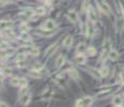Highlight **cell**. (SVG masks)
I'll list each match as a JSON object with an SVG mask.
<instances>
[{"instance_id":"obj_1","label":"cell","mask_w":124,"mask_h":107,"mask_svg":"<svg viewBox=\"0 0 124 107\" xmlns=\"http://www.w3.org/2000/svg\"><path fill=\"white\" fill-rule=\"evenodd\" d=\"M43 27H44L48 31H52L54 28H55V23H54V21H52V19H49V21H47L44 23Z\"/></svg>"},{"instance_id":"obj_2","label":"cell","mask_w":124,"mask_h":107,"mask_svg":"<svg viewBox=\"0 0 124 107\" xmlns=\"http://www.w3.org/2000/svg\"><path fill=\"white\" fill-rule=\"evenodd\" d=\"M100 9H101V11H103L105 14H107V15L111 14V9H110L109 4H107L106 2H101L100 3Z\"/></svg>"},{"instance_id":"obj_3","label":"cell","mask_w":124,"mask_h":107,"mask_svg":"<svg viewBox=\"0 0 124 107\" xmlns=\"http://www.w3.org/2000/svg\"><path fill=\"white\" fill-rule=\"evenodd\" d=\"M29 101H30V94H29V93H26L25 95H23L21 99H19V102H21V104L23 105V106L28 104Z\"/></svg>"},{"instance_id":"obj_4","label":"cell","mask_w":124,"mask_h":107,"mask_svg":"<svg viewBox=\"0 0 124 107\" xmlns=\"http://www.w3.org/2000/svg\"><path fill=\"white\" fill-rule=\"evenodd\" d=\"M89 19L91 21H93V23H95V21H97V16H96L95 12L93 11L92 8H90V10H89Z\"/></svg>"},{"instance_id":"obj_5","label":"cell","mask_w":124,"mask_h":107,"mask_svg":"<svg viewBox=\"0 0 124 107\" xmlns=\"http://www.w3.org/2000/svg\"><path fill=\"white\" fill-rule=\"evenodd\" d=\"M63 44H64V46H65V47H69V46H71V44H72V37H71L70 35L66 37V39L64 40Z\"/></svg>"},{"instance_id":"obj_6","label":"cell","mask_w":124,"mask_h":107,"mask_svg":"<svg viewBox=\"0 0 124 107\" xmlns=\"http://www.w3.org/2000/svg\"><path fill=\"white\" fill-rule=\"evenodd\" d=\"M69 76H70L72 79H79V74H78L77 71L72 68L69 70Z\"/></svg>"},{"instance_id":"obj_7","label":"cell","mask_w":124,"mask_h":107,"mask_svg":"<svg viewBox=\"0 0 124 107\" xmlns=\"http://www.w3.org/2000/svg\"><path fill=\"white\" fill-rule=\"evenodd\" d=\"M56 47H57V45H56V44L52 45V46L50 47V48L47 50V53H45V56H47V57H50V56H51L52 54H53L54 51L56 50Z\"/></svg>"},{"instance_id":"obj_8","label":"cell","mask_w":124,"mask_h":107,"mask_svg":"<svg viewBox=\"0 0 124 107\" xmlns=\"http://www.w3.org/2000/svg\"><path fill=\"white\" fill-rule=\"evenodd\" d=\"M64 62H65V57H64V56H58V58L56 59L55 64H56L57 68H59V66H62V65L64 64Z\"/></svg>"},{"instance_id":"obj_9","label":"cell","mask_w":124,"mask_h":107,"mask_svg":"<svg viewBox=\"0 0 124 107\" xmlns=\"http://www.w3.org/2000/svg\"><path fill=\"white\" fill-rule=\"evenodd\" d=\"M29 75H30L31 77H33V78H39V77H41L42 74H40L39 70H33V71L29 72Z\"/></svg>"},{"instance_id":"obj_10","label":"cell","mask_w":124,"mask_h":107,"mask_svg":"<svg viewBox=\"0 0 124 107\" xmlns=\"http://www.w3.org/2000/svg\"><path fill=\"white\" fill-rule=\"evenodd\" d=\"M118 57H119V54H118L117 50H114V49L110 50V53H109V58L111 59V60H115V59H118Z\"/></svg>"},{"instance_id":"obj_11","label":"cell","mask_w":124,"mask_h":107,"mask_svg":"<svg viewBox=\"0 0 124 107\" xmlns=\"http://www.w3.org/2000/svg\"><path fill=\"white\" fill-rule=\"evenodd\" d=\"M122 102H123V99H122L121 96H119V95H118V96H114V98H113V100H112L113 105H117V106L121 105Z\"/></svg>"},{"instance_id":"obj_12","label":"cell","mask_w":124,"mask_h":107,"mask_svg":"<svg viewBox=\"0 0 124 107\" xmlns=\"http://www.w3.org/2000/svg\"><path fill=\"white\" fill-rule=\"evenodd\" d=\"M69 19H70L71 21H72V23H76V21H78V16H77V13H76L75 11H72V12H70V13H69Z\"/></svg>"},{"instance_id":"obj_13","label":"cell","mask_w":124,"mask_h":107,"mask_svg":"<svg viewBox=\"0 0 124 107\" xmlns=\"http://www.w3.org/2000/svg\"><path fill=\"white\" fill-rule=\"evenodd\" d=\"M76 61H77L79 64H84L85 61H86V59H85L84 56H82V55H79V56H77V58H76Z\"/></svg>"},{"instance_id":"obj_14","label":"cell","mask_w":124,"mask_h":107,"mask_svg":"<svg viewBox=\"0 0 124 107\" xmlns=\"http://www.w3.org/2000/svg\"><path fill=\"white\" fill-rule=\"evenodd\" d=\"M33 14H35V13H33V10H30V9L26 10L25 13H24V15H25L27 18H31V17L33 16Z\"/></svg>"},{"instance_id":"obj_15","label":"cell","mask_w":124,"mask_h":107,"mask_svg":"<svg viewBox=\"0 0 124 107\" xmlns=\"http://www.w3.org/2000/svg\"><path fill=\"white\" fill-rule=\"evenodd\" d=\"M21 84V79L17 78V77H14V78L11 79V85L12 86H19Z\"/></svg>"},{"instance_id":"obj_16","label":"cell","mask_w":124,"mask_h":107,"mask_svg":"<svg viewBox=\"0 0 124 107\" xmlns=\"http://www.w3.org/2000/svg\"><path fill=\"white\" fill-rule=\"evenodd\" d=\"M87 71H89V72H92V74H93L95 77H100V76H101V75H100V73H99V72H97V71H96L95 69L87 68Z\"/></svg>"},{"instance_id":"obj_17","label":"cell","mask_w":124,"mask_h":107,"mask_svg":"<svg viewBox=\"0 0 124 107\" xmlns=\"http://www.w3.org/2000/svg\"><path fill=\"white\" fill-rule=\"evenodd\" d=\"M99 73H100V75L103 77H106V76H108V74H109V70H108V68H103L100 71H99Z\"/></svg>"},{"instance_id":"obj_18","label":"cell","mask_w":124,"mask_h":107,"mask_svg":"<svg viewBox=\"0 0 124 107\" xmlns=\"http://www.w3.org/2000/svg\"><path fill=\"white\" fill-rule=\"evenodd\" d=\"M83 102H84V105H85V106H89V105L92 104V102H93V99H92V98H89V96H86V98H83Z\"/></svg>"},{"instance_id":"obj_19","label":"cell","mask_w":124,"mask_h":107,"mask_svg":"<svg viewBox=\"0 0 124 107\" xmlns=\"http://www.w3.org/2000/svg\"><path fill=\"white\" fill-rule=\"evenodd\" d=\"M36 13H37L38 15H43L45 13V10H44V8H42V7H39V8H37L36 9Z\"/></svg>"},{"instance_id":"obj_20","label":"cell","mask_w":124,"mask_h":107,"mask_svg":"<svg viewBox=\"0 0 124 107\" xmlns=\"http://www.w3.org/2000/svg\"><path fill=\"white\" fill-rule=\"evenodd\" d=\"M29 54H30L31 56H38V55H39V49H38L37 47H33V48L30 49Z\"/></svg>"},{"instance_id":"obj_21","label":"cell","mask_w":124,"mask_h":107,"mask_svg":"<svg viewBox=\"0 0 124 107\" xmlns=\"http://www.w3.org/2000/svg\"><path fill=\"white\" fill-rule=\"evenodd\" d=\"M5 34H7L10 39H14V33L12 32L10 29H5Z\"/></svg>"},{"instance_id":"obj_22","label":"cell","mask_w":124,"mask_h":107,"mask_svg":"<svg viewBox=\"0 0 124 107\" xmlns=\"http://www.w3.org/2000/svg\"><path fill=\"white\" fill-rule=\"evenodd\" d=\"M87 54H89L90 56H95V54H96V49L94 48V47H89L87 48Z\"/></svg>"},{"instance_id":"obj_23","label":"cell","mask_w":124,"mask_h":107,"mask_svg":"<svg viewBox=\"0 0 124 107\" xmlns=\"http://www.w3.org/2000/svg\"><path fill=\"white\" fill-rule=\"evenodd\" d=\"M77 50H78V53H83V51L85 50V44L81 43V44H80V45H78Z\"/></svg>"},{"instance_id":"obj_24","label":"cell","mask_w":124,"mask_h":107,"mask_svg":"<svg viewBox=\"0 0 124 107\" xmlns=\"http://www.w3.org/2000/svg\"><path fill=\"white\" fill-rule=\"evenodd\" d=\"M26 59V56L24 55V54H21V55H19V56L16 57V61L17 62H22V61H25Z\"/></svg>"},{"instance_id":"obj_25","label":"cell","mask_w":124,"mask_h":107,"mask_svg":"<svg viewBox=\"0 0 124 107\" xmlns=\"http://www.w3.org/2000/svg\"><path fill=\"white\" fill-rule=\"evenodd\" d=\"M21 39L22 40H25V41H28L30 37H29L28 33H26L25 31H23V32H22V34H21Z\"/></svg>"},{"instance_id":"obj_26","label":"cell","mask_w":124,"mask_h":107,"mask_svg":"<svg viewBox=\"0 0 124 107\" xmlns=\"http://www.w3.org/2000/svg\"><path fill=\"white\" fill-rule=\"evenodd\" d=\"M26 93H27V89H26V87H22L21 91H19V98H22L23 95H25Z\"/></svg>"},{"instance_id":"obj_27","label":"cell","mask_w":124,"mask_h":107,"mask_svg":"<svg viewBox=\"0 0 124 107\" xmlns=\"http://www.w3.org/2000/svg\"><path fill=\"white\" fill-rule=\"evenodd\" d=\"M2 73L5 75H11L12 74V70L11 69H9V68H5V69H3L2 70Z\"/></svg>"},{"instance_id":"obj_28","label":"cell","mask_w":124,"mask_h":107,"mask_svg":"<svg viewBox=\"0 0 124 107\" xmlns=\"http://www.w3.org/2000/svg\"><path fill=\"white\" fill-rule=\"evenodd\" d=\"M107 56H109V54H107V53H106V50H104L103 54H101V57L99 58V60H100V61H104L106 58H107Z\"/></svg>"},{"instance_id":"obj_29","label":"cell","mask_w":124,"mask_h":107,"mask_svg":"<svg viewBox=\"0 0 124 107\" xmlns=\"http://www.w3.org/2000/svg\"><path fill=\"white\" fill-rule=\"evenodd\" d=\"M84 102H83V99H81V100L77 101V107H84Z\"/></svg>"},{"instance_id":"obj_30","label":"cell","mask_w":124,"mask_h":107,"mask_svg":"<svg viewBox=\"0 0 124 107\" xmlns=\"http://www.w3.org/2000/svg\"><path fill=\"white\" fill-rule=\"evenodd\" d=\"M8 47H9V44L5 42H1V50H5V49H8Z\"/></svg>"},{"instance_id":"obj_31","label":"cell","mask_w":124,"mask_h":107,"mask_svg":"<svg viewBox=\"0 0 124 107\" xmlns=\"http://www.w3.org/2000/svg\"><path fill=\"white\" fill-rule=\"evenodd\" d=\"M27 84H28V82H27V80H26L25 78H22L19 86H21V87H26V86H27Z\"/></svg>"},{"instance_id":"obj_32","label":"cell","mask_w":124,"mask_h":107,"mask_svg":"<svg viewBox=\"0 0 124 107\" xmlns=\"http://www.w3.org/2000/svg\"><path fill=\"white\" fill-rule=\"evenodd\" d=\"M93 27L92 26H90V27H87V35H90V37H92V34H93Z\"/></svg>"},{"instance_id":"obj_33","label":"cell","mask_w":124,"mask_h":107,"mask_svg":"<svg viewBox=\"0 0 124 107\" xmlns=\"http://www.w3.org/2000/svg\"><path fill=\"white\" fill-rule=\"evenodd\" d=\"M21 30H23V31H25L26 32V30H28V27H27L25 24H23V25L21 26Z\"/></svg>"},{"instance_id":"obj_34","label":"cell","mask_w":124,"mask_h":107,"mask_svg":"<svg viewBox=\"0 0 124 107\" xmlns=\"http://www.w3.org/2000/svg\"><path fill=\"white\" fill-rule=\"evenodd\" d=\"M11 1L12 0H1V4L5 5V4H7V3H10Z\"/></svg>"},{"instance_id":"obj_35","label":"cell","mask_w":124,"mask_h":107,"mask_svg":"<svg viewBox=\"0 0 124 107\" xmlns=\"http://www.w3.org/2000/svg\"><path fill=\"white\" fill-rule=\"evenodd\" d=\"M19 63V64H17V66H19V68H24V66H25V64H24V61H22V62H17Z\"/></svg>"},{"instance_id":"obj_36","label":"cell","mask_w":124,"mask_h":107,"mask_svg":"<svg viewBox=\"0 0 124 107\" xmlns=\"http://www.w3.org/2000/svg\"><path fill=\"white\" fill-rule=\"evenodd\" d=\"M0 106L1 107H8V105L5 104V103H3V102H1V104H0Z\"/></svg>"},{"instance_id":"obj_37","label":"cell","mask_w":124,"mask_h":107,"mask_svg":"<svg viewBox=\"0 0 124 107\" xmlns=\"http://www.w3.org/2000/svg\"><path fill=\"white\" fill-rule=\"evenodd\" d=\"M44 1L47 4H51V2H52V0H44Z\"/></svg>"},{"instance_id":"obj_38","label":"cell","mask_w":124,"mask_h":107,"mask_svg":"<svg viewBox=\"0 0 124 107\" xmlns=\"http://www.w3.org/2000/svg\"><path fill=\"white\" fill-rule=\"evenodd\" d=\"M118 107H123V106H122V105H119V106H118Z\"/></svg>"}]
</instances>
